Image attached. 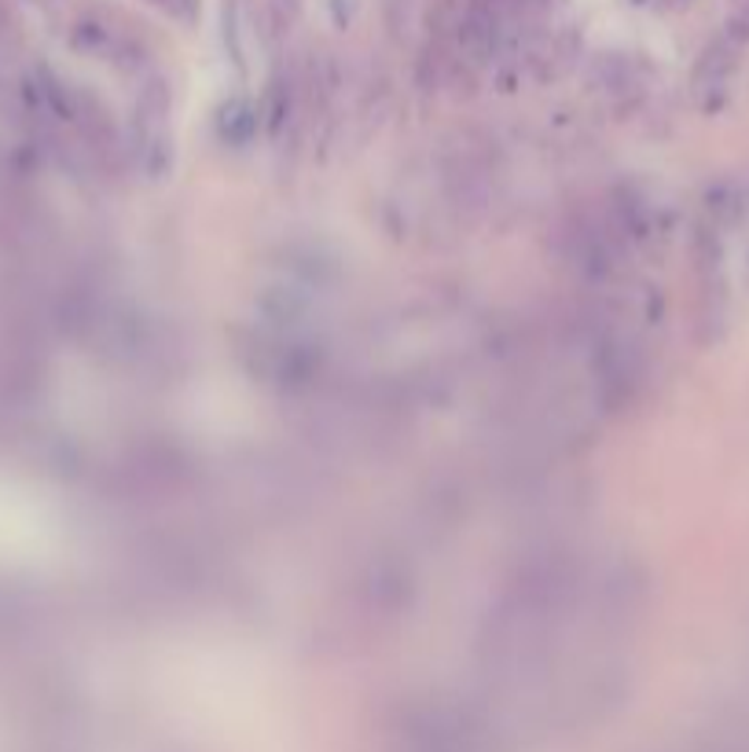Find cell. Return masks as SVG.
Masks as SVG:
<instances>
[{
	"label": "cell",
	"mask_w": 749,
	"mask_h": 752,
	"mask_svg": "<svg viewBox=\"0 0 749 752\" xmlns=\"http://www.w3.org/2000/svg\"><path fill=\"white\" fill-rule=\"evenodd\" d=\"M456 8H459V0H433V12H438V19H449Z\"/></svg>",
	"instance_id": "cell-3"
},
{
	"label": "cell",
	"mask_w": 749,
	"mask_h": 752,
	"mask_svg": "<svg viewBox=\"0 0 749 752\" xmlns=\"http://www.w3.org/2000/svg\"><path fill=\"white\" fill-rule=\"evenodd\" d=\"M732 8H749V0H732Z\"/></svg>",
	"instance_id": "cell-4"
},
{
	"label": "cell",
	"mask_w": 749,
	"mask_h": 752,
	"mask_svg": "<svg viewBox=\"0 0 749 752\" xmlns=\"http://www.w3.org/2000/svg\"><path fill=\"white\" fill-rule=\"evenodd\" d=\"M738 56H742V48H738L735 41H727V37L721 34L702 56H698L695 85L702 88V93H721V88L732 82V74L738 66Z\"/></svg>",
	"instance_id": "cell-1"
},
{
	"label": "cell",
	"mask_w": 749,
	"mask_h": 752,
	"mask_svg": "<svg viewBox=\"0 0 749 752\" xmlns=\"http://www.w3.org/2000/svg\"><path fill=\"white\" fill-rule=\"evenodd\" d=\"M155 8H162L165 15L173 19H184V23H192L195 12H199V0H151Z\"/></svg>",
	"instance_id": "cell-2"
}]
</instances>
